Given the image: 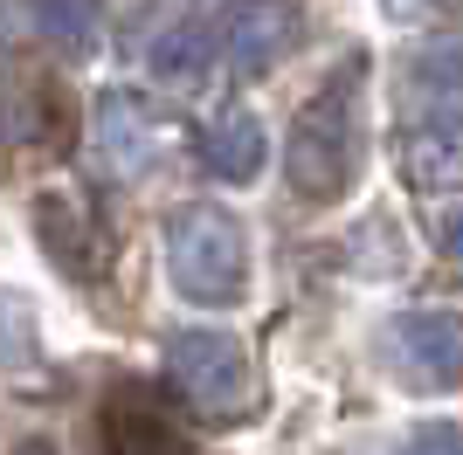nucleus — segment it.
Instances as JSON below:
<instances>
[{
  "label": "nucleus",
  "instance_id": "1",
  "mask_svg": "<svg viewBox=\"0 0 463 455\" xmlns=\"http://www.w3.org/2000/svg\"><path fill=\"white\" fill-rule=\"evenodd\" d=\"M360 83H367V56L339 62L318 83V97L298 111V125H290L284 166H290V187L305 193L311 208L346 200L353 180H360V159H367V138H360Z\"/></svg>",
  "mask_w": 463,
  "mask_h": 455
},
{
  "label": "nucleus",
  "instance_id": "2",
  "mask_svg": "<svg viewBox=\"0 0 463 455\" xmlns=\"http://www.w3.org/2000/svg\"><path fill=\"white\" fill-rule=\"evenodd\" d=\"M166 269H174V290L201 311H229L250 290V235L229 208L214 200H194L174 208L166 221Z\"/></svg>",
  "mask_w": 463,
  "mask_h": 455
},
{
  "label": "nucleus",
  "instance_id": "3",
  "mask_svg": "<svg viewBox=\"0 0 463 455\" xmlns=\"http://www.w3.org/2000/svg\"><path fill=\"white\" fill-rule=\"evenodd\" d=\"M166 379L180 386L187 407L201 414L229 421V414H250L256 400V379H250V359H242V345L229 331H180L166 345Z\"/></svg>",
  "mask_w": 463,
  "mask_h": 455
},
{
  "label": "nucleus",
  "instance_id": "4",
  "mask_svg": "<svg viewBox=\"0 0 463 455\" xmlns=\"http://www.w3.org/2000/svg\"><path fill=\"white\" fill-rule=\"evenodd\" d=\"M387 366L402 373V386H463V311H402L387 324Z\"/></svg>",
  "mask_w": 463,
  "mask_h": 455
},
{
  "label": "nucleus",
  "instance_id": "5",
  "mask_svg": "<svg viewBox=\"0 0 463 455\" xmlns=\"http://www.w3.org/2000/svg\"><path fill=\"white\" fill-rule=\"evenodd\" d=\"M305 42V14L290 0H235L229 14L214 21V56L235 76H263Z\"/></svg>",
  "mask_w": 463,
  "mask_h": 455
},
{
  "label": "nucleus",
  "instance_id": "6",
  "mask_svg": "<svg viewBox=\"0 0 463 455\" xmlns=\"http://www.w3.org/2000/svg\"><path fill=\"white\" fill-rule=\"evenodd\" d=\"M90 152L111 180H138V172L159 159V125L146 111V97L132 90H104L90 111Z\"/></svg>",
  "mask_w": 463,
  "mask_h": 455
},
{
  "label": "nucleus",
  "instance_id": "7",
  "mask_svg": "<svg viewBox=\"0 0 463 455\" xmlns=\"http://www.w3.org/2000/svg\"><path fill=\"white\" fill-rule=\"evenodd\" d=\"M104 455H180V428L146 386H118L104 400Z\"/></svg>",
  "mask_w": 463,
  "mask_h": 455
},
{
  "label": "nucleus",
  "instance_id": "8",
  "mask_svg": "<svg viewBox=\"0 0 463 455\" xmlns=\"http://www.w3.org/2000/svg\"><path fill=\"white\" fill-rule=\"evenodd\" d=\"M263 159H270V138H263V125L250 111H222L201 132V166L214 180H229V187H250L256 172H263Z\"/></svg>",
  "mask_w": 463,
  "mask_h": 455
},
{
  "label": "nucleus",
  "instance_id": "9",
  "mask_svg": "<svg viewBox=\"0 0 463 455\" xmlns=\"http://www.w3.org/2000/svg\"><path fill=\"white\" fill-rule=\"evenodd\" d=\"M35 235H42V248L56 255V269H70V276H97V263H104V242H97L90 214H83L77 200L42 193V200H35Z\"/></svg>",
  "mask_w": 463,
  "mask_h": 455
},
{
  "label": "nucleus",
  "instance_id": "10",
  "mask_svg": "<svg viewBox=\"0 0 463 455\" xmlns=\"http://www.w3.org/2000/svg\"><path fill=\"white\" fill-rule=\"evenodd\" d=\"M408 97H422L429 125H463V42H436L408 62Z\"/></svg>",
  "mask_w": 463,
  "mask_h": 455
},
{
  "label": "nucleus",
  "instance_id": "11",
  "mask_svg": "<svg viewBox=\"0 0 463 455\" xmlns=\"http://www.w3.org/2000/svg\"><path fill=\"white\" fill-rule=\"evenodd\" d=\"M408 180L422 193H463V125L408 132Z\"/></svg>",
  "mask_w": 463,
  "mask_h": 455
},
{
  "label": "nucleus",
  "instance_id": "12",
  "mask_svg": "<svg viewBox=\"0 0 463 455\" xmlns=\"http://www.w3.org/2000/svg\"><path fill=\"white\" fill-rule=\"evenodd\" d=\"M21 7H28V28H35L49 49H62V56H90L97 49L90 0H21Z\"/></svg>",
  "mask_w": 463,
  "mask_h": 455
},
{
  "label": "nucleus",
  "instance_id": "13",
  "mask_svg": "<svg viewBox=\"0 0 463 455\" xmlns=\"http://www.w3.org/2000/svg\"><path fill=\"white\" fill-rule=\"evenodd\" d=\"M35 366V303L0 290V373H21Z\"/></svg>",
  "mask_w": 463,
  "mask_h": 455
},
{
  "label": "nucleus",
  "instance_id": "14",
  "mask_svg": "<svg viewBox=\"0 0 463 455\" xmlns=\"http://www.w3.org/2000/svg\"><path fill=\"white\" fill-rule=\"evenodd\" d=\"M208 62H214V21H208V28H201V21H194V28H174V35L153 49V70L180 76V83H187L194 70H208Z\"/></svg>",
  "mask_w": 463,
  "mask_h": 455
},
{
  "label": "nucleus",
  "instance_id": "15",
  "mask_svg": "<svg viewBox=\"0 0 463 455\" xmlns=\"http://www.w3.org/2000/svg\"><path fill=\"white\" fill-rule=\"evenodd\" d=\"M402 455H463V428H457V421H429V428L408 435Z\"/></svg>",
  "mask_w": 463,
  "mask_h": 455
},
{
  "label": "nucleus",
  "instance_id": "16",
  "mask_svg": "<svg viewBox=\"0 0 463 455\" xmlns=\"http://www.w3.org/2000/svg\"><path fill=\"white\" fill-rule=\"evenodd\" d=\"M381 7H387V21H402V28H408V21H429V14H436V0H381Z\"/></svg>",
  "mask_w": 463,
  "mask_h": 455
},
{
  "label": "nucleus",
  "instance_id": "17",
  "mask_svg": "<svg viewBox=\"0 0 463 455\" xmlns=\"http://www.w3.org/2000/svg\"><path fill=\"white\" fill-rule=\"evenodd\" d=\"M443 255H457V263H463V214H449V221H443Z\"/></svg>",
  "mask_w": 463,
  "mask_h": 455
},
{
  "label": "nucleus",
  "instance_id": "18",
  "mask_svg": "<svg viewBox=\"0 0 463 455\" xmlns=\"http://www.w3.org/2000/svg\"><path fill=\"white\" fill-rule=\"evenodd\" d=\"M21 455H56V449H49V441H28V449H21Z\"/></svg>",
  "mask_w": 463,
  "mask_h": 455
}]
</instances>
